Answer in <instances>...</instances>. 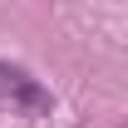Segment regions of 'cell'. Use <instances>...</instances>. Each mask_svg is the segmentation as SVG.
<instances>
[{"label": "cell", "instance_id": "cell-1", "mask_svg": "<svg viewBox=\"0 0 128 128\" xmlns=\"http://www.w3.org/2000/svg\"><path fill=\"white\" fill-rule=\"evenodd\" d=\"M0 104H10V108L30 113V118L54 113V94L34 79L30 69H20V64H10V59H0Z\"/></svg>", "mask_w": 128, "mask_h": 128}]
</instances>
